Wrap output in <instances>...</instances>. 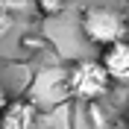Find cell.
Wrapping results in <instances>:
<instances>
[{"label":"cell","instance_id":"obj_1","mask_svg":"<svg viewBox=\"0 0 129 129\" xmlns=\"http://www.w3.org/2000/svg\"><path fill=\"white\" fill-rule=\"evenodd\" d=\"M112 76L100 59H82L68 73V91L82 103H97L103 94H109Z\"/></svg>","mask_w":129,"mask_h":129},{"label":"cell","instance_id":"obj_2","mask_svg":"<svg viewBox=\"0 0 129 129\" xmlns=\"http://www.w3.org/2000/svg\"><path fill=\"white\" fill-rule=\"evenodd\" d=\"M82 32L85 38L97 47H109L114 41L126 38V21H123L114 9H106V6H88L82 9Z\"/></svg>","mask_w":129,"mask_h":129},{"label":"cell","instance_id":"obj_3","mask_svg":"<svg viewBox=\"0 0 129 129\" xmlns=\"http://www.w3.org/2000/svg\"><path fill=\"white\" fill-rule=\"evenodd\" d=\"M38 126V103L18 97L0 109V129H35Z\"/></svg>","mask_w":129,"mask_h":129},{"label":"cell","instance_id":"obj_4","mask_svg":"<svg viewBox=\"0 0 129 129\" xmlns=\"http://www.w3.org/2000/svg\"><path fill=\"white\" fill-rule=\"evenodd\" d=\"M100 62L106 64L112 82H129V38H120L109 47H103Z\"/></svg>","mask_w":129,"mask_h":129},{"label":"cell","instance_id":"obj_5","mask_svg":"<svg viewBox=\"0 0 129 129\" xmlns=\"http://www.w3.org/2000/svg\"><path fill=\"white\" fill-rule=\"evenodd\" d=\"M35 9L44 18H56L64 12V0H35Z\"/></svg>","mask_w":129,"mask_h":129},{"label":"cell","instance_id":"obj_6","mask_svg":"<svg viewBox=\"0 0 129 129\" xmlns=\"http://www.w3.org/2000/svg\"><path fill=\"white\" fill-rule=\"evenodd\" d=\"M9 29H12V15H9L6 9H0V38H3Z\"/></svg>","mask_w":129,"mask_h":129},{"label":"cell","instance_id":"obj_7","mask_svg":"<svg viewBox=\"0 0 129 129\" xmlns=\"http://www.w3.org/2000/svg\"><path fill=\"white\" fill-rule=\"evenodd\" d=\"M109 129H129V120H126V117H114Z\"/></svg>","mask_w":129,"mask_h":129},{"label":"cell","instance_id":"obj_8","mask_svg":"<svg viewBox=\"0 0 129 129\" xmlns=\"http://www.w3.org/2000/svg\"><path fill=\"white\" fill-rule=\"evenodd\" d=\"M24 44H26V47H32V50H35V47H41L44 41H41V38H32V35H26V38H24Z\"/></svg>","mask_w":129,"mask_h":129},{"label":"cell","instance_id":"obj_9","mask_svg":"<svg viewBox=\"0 0 129 129\" xmlns=\"http://www.w3.org/2000/svg\"><path fill=\"white\" fill-rule=\"evenodd\" d=\"M6 103H9V100H6V94H3V88H0V109H3Z\"/></svg>","mask_w":129,"mask_h":129},{"label":"cell","instance_id":"obj_10","mask_svg":"<svg viewBox=\"0 0 129 129\" xmlns=\"http://www.w3.org/2000/svg\"><path fill=\"white\" fill-rule=\"evenodd\" d=\"M123 3H129V0H123Z\"/></svg>","mask_w":129,"mask_h":129}]
</instances>
